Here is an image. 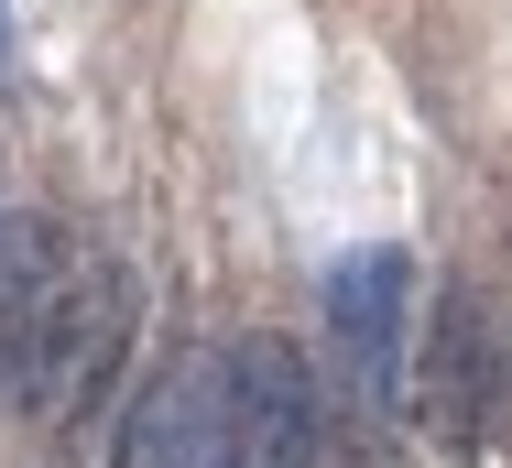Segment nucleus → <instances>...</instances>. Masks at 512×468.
<instances>
[{"mask_svg": "<svg viewBox=\"0 0 512 468\" xmlns=\"http://www.w3.org/2000/svg\"><path fill=\"white\" fill-rule=\"evenodd\" d=\"M131 273L109 262L99 240H55V283H44V316H33V349H22V414L33 425H77L99 403V381L131 349Z\"/></svg>", "mask_w": 512, "mask_h": 468, "instance_id": "obj_1", "label": "nucleus"}, {"mask_svg": "<svg viewBox=\"0 0 512 468\" xmlns=\"http://www.w3.org/2000/svg\"><path fill=\"white\" fill-rule=\"evenodd\" d=\"M404 305H414V262L404 251H349L338 273H327V338H338V360L349 381L382 403V414H404Z\"/></svg>", "mask_w": 512, "mask_h": 468, "instance_id": "obj_3", "label": "nucleus"}, {"mask_svg": "<svg viewBox=\"0 0 512 468\" xmlns=\"http://www.w3.org/2000/svg\"><path fill=\"white\" fill-rule=\"evenodd\" d=\"M480 316L469 305H436V338H425V360H414L404 381V414H414V436L436 447V458H458L469 436H480Z\"/></svg>", "mask_w": 512, "mask_h": 468, "instance_id": "obj_5", "label": "nucleus"}, {"mask_svg": "<svg viewBox=\"0 0 512 468\" xmlns=\"http://www.w3.org/2000/svg\"><path fill=\"white\" fill-rule=\"evenodd\" d=\"M0 55H11V11H0Z\"/></svg>", "mask_w": 512, "mask_h": 468, "instance_id": "obj_6", "label": "nucleus"}, {"mask_svg": "<svg viewBox=\"0 0 512 468\" xmlns=\"http://www.w3.org/2000/svg\"><path fill=\"white\" fill-rule=\"evenodd\" d=\"M120 468H229V360L186 349L142 381L120 425Z\"/></svg>", "mask_w": 512, "mask_h": 468, "instance_id": "obj_4", "label": "nucleus"}, {"mask_svg": "<svg viewBox=\"0 0 512 468\" xmlns=\"http://www.w3.org/2000/svg\"><path fill=\"white\" fill-rule=\"evenodd\" d=\"M327 458V403L306 349L240 338L229 349V468H316Z\"/></svg>", "mask_w": 512, "mask_h": 468, "instance_id": "obj_2", "label": "nucleus"}]
</instances>
